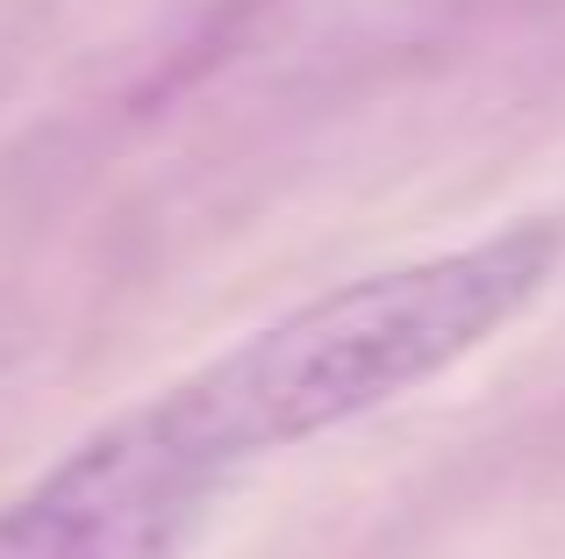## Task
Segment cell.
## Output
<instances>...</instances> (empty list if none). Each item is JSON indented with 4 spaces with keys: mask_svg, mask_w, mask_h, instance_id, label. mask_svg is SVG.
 Masks as SVG:
<instances>
[{
    "mask_svg": "<svg viewBox=\"0 0 565 559\" xmlns=\"http://www.w3.org/2000/svg\"><path fill=\"white\" fill-rule=\"evenodd\" d=\"M230 481L151 394L0 503V559H180Z\"/></svg>",
    "mask_w": 565,
    "mask_h": 559,
    "instance_id": "obj_2",
    "label": "cell"
},
{
    "mask_svg": "<svg viewBox=\"0 0 565 559\" xmlns=\"http://www.w3.org/2000/svg\"><path fill=\"white\" fill-rule=\"evenodd\" d=\"M558 259L565 215H523L458 252L337 280L330 294L287 308L279 323L172 380L166 409L236 474L451 373L552 287Z\"/></svg>",
    "mask_w": 565,
    "mask_h": 559,
    "instance_id": "obj_1",
    "label": "cell"
}]
</instances>
